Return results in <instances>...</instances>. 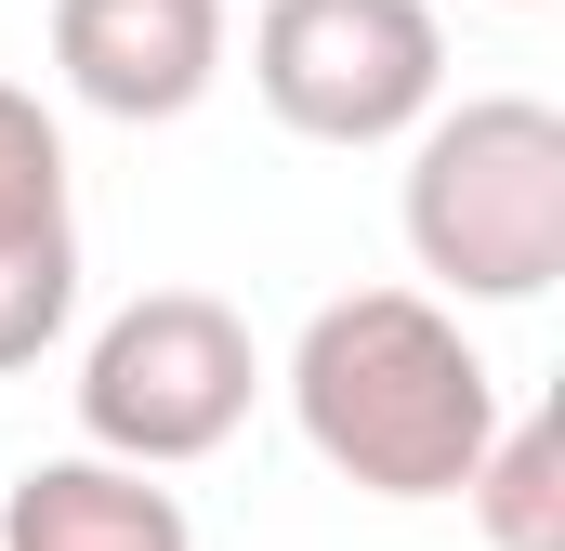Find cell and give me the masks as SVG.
<instances>
[{"label": "cell", "mask_w": 565, "mask_h": 551, "mask_svg": "<svg viewBox=\"0 0 565 551\" xmlns=\"http://www.w3.org/2000/svg\"><path fill=\"white\" fill-rule=\"evenodd\" d=\"M500 13H540V0H500Z\"/></svg>", "instance_id": "cell-9"}, {"label": "cell", "mask_w": 565, "mask_h": 551, "mask_svg": "<svg viewBox=\"0 0 565 551\" xmlns=\"http://www.w3.org/2000/svg\"><path fill=\"white\" fill-rule=\"evenodd\" d=\"M460 499H473V526H487V551H565V420H553V408L500 420Z\"/></svg>", "instance_id": "cell-8"}, {"label": "cell", "mask_w": 565, "mask_h": 551, "mask_svg": "<svg viewBox=\"0 0 565 551\" xmlns=\"http://www.w3.org/2000/svg\"><path fill=\"white\" fill-rule=\"evenodd\" d=\"M289 420L369 499H460L500 433V368L434 289H342L289 342Z\"/></svg>", "instance_id": "cell-1"}, {"label": "cell", "mask_w": 565, "mask_h": 551, "mask_svg": "<svg viewBox=\"0 0 565 551\" xmlns=\"http://www.w3.org/2000/svg\"><path fill=\"white\" fill-rule=\"evenodd\" d=\"M53 79L93 119L158 132L224 79V0H53Z\"/></svg>", "instance_id": "cell-5"}, {"label": "cell", "mask_w": 565, "mask_h": 551, "mask_svg": "<svg viewBox=\"0 0 565 551\" xmlns=\"http://www.w3.org/2000/svg\"><path fill=\"white\" fill-rule=\"evenodd\" d=\"M250 395H264L250 315L211 302V289H145V302H119L93 328V355H79V433L119 473H184V460L237 446Z\"/></svg>", "instance_id": "cell-3"}, {"label": "cell", "mask_w": 565, "mask_h": 551, "mask_svg": "<svg viewBox=\"0 0 565 551\" xmlns=\"http://www.w3.org/2000/svg\"><path fill=\"white\" fill-rule=\"evenodd\" d=\"M0 551H198L184 499L158 473H119V460H26L13 499H0Z\"/></svg>", "instance_id": "cell-7"}, {"label": "cell", "mask_w": 565, "mask_h": 551, "mask_svg": "<svg viewBox=\"0 0 565 551\" xmlns=\"http://www.w3.org/2000/svg\"><path fill=\"white\" fill-rule=\"evenodd\" d=\"M79 315V224H66V132L40 93L0 79V381L40 368Z\"/></svg>", "instance_id": "cell-6"}, {"label": "cell", "mask_w": 565, "mask_h": 551, "mask_svg": "<svg viewBox=\"0 0 565 551\" xmlns=\"http://www.w3.org/2000/svg\"><path fill=\"white\" fill-rule=\"evenodd\" d=\"M250 93L302 144H408L447 106V26L434 0H264Z\"/></svg>", "instance_id": "cell-4"}, {"label": "cell", "mask_w": 565, "mask_h": 551, "mask_svg": "<svg viewBox=\"0 0 565 551\" xmlns=\"http://www.w3.org/2000/svg\"><path fill=\"white\" fill-rule=\"evenodd\" d=\"M408 250L447 315L565 276V119L540 93H460L408 132Z\"/></svg>", "instance_id": "cell-2"}]
</instances>
